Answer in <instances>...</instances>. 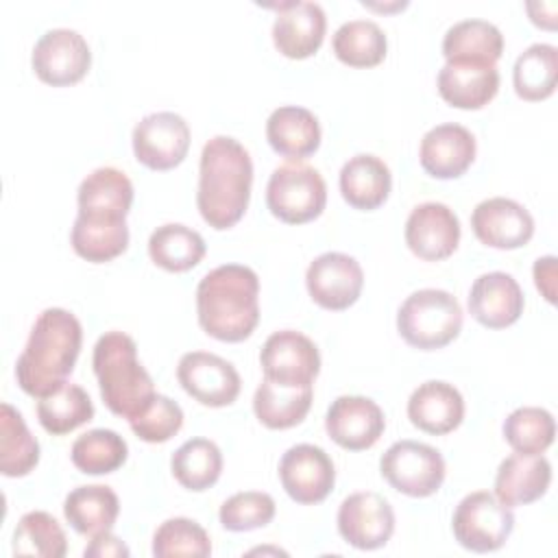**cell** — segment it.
<instances>
[{
    "mask_svg": "<svg viewBox=\"0 0 558 558\" xmlns=\"http://www.w3.org/2000/svg\"><path fill=\"white\" fill-rule=\"evenodd\" d=\"M83 344L78 318L63 307L44 310L15 362L17 386L28 397H46L61 388L74 371Z\"/></svg>",
    "mask_w": 558,
    "mask_h": 558,
    "instance_id": "cell-1",
    "label": "cell"
},
{
    "mask_svg": "<svg viewBox=\"0 0 558 558\" xmlns=\"http://www.w3.org/2000/svg\"><path fill=\"white\" fill-rule=\"evenodd\" d=\"M253 185L248 150L229 135L211 137L201 150L196 207L203 220L216 229H231L244 216Z\"/></svg>",
    "mask_w": 558,
    "mask_h": 558,
    "instance_id": "cell-2",
    "label": "cell"
},
{
    "mask_svg": "<svg viewBox=\"0 0 558 558\" xmlns=\"http://www.w3.org/2000/svg\"><path fill=\"white\" fill-rule=\"evenodd\" d=\"M196 316L203 331L220 342L246 340L259 323V279L253 268L222 264L196 286Z\"/></svg>",
    "mask_w": 558,
    "mask_h": 558,
    "instance_id": "cell-3",
    "label": "cell"
},
{
    "mask_svg": "<svg viewBox=\"0 0 558 558\" xmlns=\"http://www.w3.org/2000/svg\"><path fill=\"white\" fill-rule=\"evenodd\" d=\"M100 397L109 412L133 421L155 399V384L137 360V344L124 331H105L92 355Z\"/></svg>",
    "mask_w": 558,
    "mask_h": 558,
    "instance_id": "cell-4",
    "label": "cell"
},
{
    "mask_svg": "<svg viewBox=\"0 0 558 558\" xmlns=\"http://www.w3.org/2000/svg\"><path fill=\"white\" fill-rule=\"evenodd\" d=\"M462 307L458 299L438 288L412 292L397 312V331L414 349L436 351L458 338Z\"/></svg>",
    "mask_w": 558,
    "mask_h": 558,
    "instance_id": "cell-5",
    "label": "cell"
},
{
    "mask_svg": "<svg viewBox=\"0 0 558 558\" xmlns=\"http://www.w3.org/2000/svg\"><path fill=\"white\" fill-rule=\"evenodd\" d=\"M266 205L286 225L310 222L327 205L325 179L314 166L290 159L272 170L266 185Z\"/></svg>",
    "mask_w": 558,
    "mask_h": 558,
    "instance_id": "cell-6",
    "label": "cell"
},
{
    "mask_svg": "<svg viewBox=\"0 0 558 558\" xmlns=\"http://www.w3.org/2000/svg\"><path fill=\"white\" fill-rule=\"evenodd\" d=\"M514 527V514L493 493L475 490L462 497L451 517L456 541L471 551L486 554L504 547Z\"/></svg>",
    "mask_w": 558,
    "mask_h": 558,
    "instance_id": "cell-7",
    "label": "cell"
},
{
    "mask_svg": "<svg viewBox=\"0 0 558 558\" xmlns=\"http://www.w3.org/2000/svg\"><path fill=\"white\" fill-rule=\"evenodd\" d=\"M381 477L408 497H429L445 482V458L432 445L397 440L379 458Z\"/></svg>",
    "mask_w": 558,
    "mask_h": 558,
    "instance_id": "cell-8",
    "label": "cell"
},
{
    "mask_svg": "<svg viewBox=\"0 0 558 558\" xmlns=\"http://www.w3.org/2000/svg\"><path fill=\"white\" fill-rule=\"evenodd\" d=\"M31 65L37 78L46 85L68 87L87 74L92 65V52L78 31L50 28L33 46Z\"/></svg>",
    "mask_w": 558,
    "mask_h": 558,
    "instance_id": "cell-9",
    "label": "cell"
},
{
    "mask_svg": "<svg viewBox=\"0 0 558 558\" xmlns=\"http://www.w3.org/2000/svg\"><path fill=\"white\" fill-rule=\"evenodd\" d=\"M135 159L150 170L177 168L190 150V126L174 111L144 116L131 135Z\"/></svg>",
    "mask_w": 558,
    "mask_h": 558,
    "instance_id": "cell-10",
    "label": "cell"
},
{
    "mask_svg": "<svg viewBox=\"0 0 558 558\" xmlns=\"http://www.w3.org/2000/svg\"><path fill=\"white\" fill-rule=\"evenodd\" d=\"M264 377L292 388L312 386L320 371V355L316 344L301 331L281 329L266 338L259 351Z\"/></svg>",
    "mask_w": 558,
    "mask_h": 558,
    "instance_id": "cell-11",
    "label": "cell"
},
{
    "mask_svg": "<svg viewBox=\"0 0 558 558\" xmlns=\"http://www.w3.org/2000/svg\"><path fill=\"white\" fill-rule=\"evenodd\" d=\"M177 379L192 399L207 408L231 405L242 388L235 366L207 351L183 353L177 364Z\"/></svg>",
    "mask_w": 558,
    "mask_h": 558,
    "instance_id": "cell-12",
    "label": "cell"
},
{
    "mask_svg": "<svg viewBox=\"0 0 558 558\" xmlns=\"http://www.w3.org/2000/svg\"><path fill=\"white\" fill-rule=\"evenodd\" d=\"M305 286L316 305L340 312L351 307L362 292L364 272L355 257L338 251L318 255L305 272Z\"/></svg>",
    "mask_w": 558,
    "mask_h": 558,
    "instance_id": "cell-13",
    "label": "cell"
},
{
    "mask_svg": "<svg viewBox=\"0 0 558 558\" xmlns=\"http://www.w3.org/2000/svg\"><path fill=\"white\" fill-rule=\"evenodd\" d=\"M279 480L296 504H320L333 490L336 466L325 449L301 442L281 456Z\"/></svg>",
    "mask_w": 558,
    "mask_h": 558,
    "instance_id": "cell-14",
    "label": "cell"
},
{
    "mask_svg": "<svg viewBox=\"0 0 558 558\" xmlns=\"http://www.w3.org/2000/svg\"><path fill=\"white\" fill-rule=\"evenodd\" d=\"M338 532L355 549H379L395 532V510L379 493H353L338 508Z\"/></svg>",
    "mask_w": 558,
    "mask_h": 558,
    "instance_id": "cell-15",
    "label": "cell"
},
{
    "mask_svg": "<svg viewBox=\"0 0 558 558\" xmlns=\"http://www.w3.org/2000/svg\"><path fill=\"white\" fill-rule=\"evenodd\" d=\"M325 429L338 447L347 451H364L381 438L386 418L373 399L342 395L331 401L325 416Z\"/></svg>",
    "mask_w": 558,
    "mask_h": 558,
    "instance_id": "cell-16",
    "label": "cell"
},
{
    "mask_svg": "<svg viewBox=\"0 0 558 558\" xmlns=\"http://www.w3.org/2000/svg\"><path fill=\"white\" fill-rule=\"evenodd\" d=\"M471 227L482 244L501 251L521 248L534 235L532 214L521 203L506 196L477 203L471 214Z\"/></svg>",
    "mask_w": 558,
    "mask_h": 558,
    "instance_id": "cell-17",
    "label": "cell"
},
{
    "mask_svg": "<svg viewBox=\"0 0 558 558\" xmlns=\"http://www.w3.org/2000/svg\"><path fill=\"white\" fill-rule=\"evenodd\" d=\"M460 242V220L445 203H421L405 220L408 248L425 259L440 262L453 255Z\"/></svg>",
    "mask_w": 558,
    "mask_h": 558,
    "instance_id": "cell-18",
    "label": "cell"
},
{
    "mask_svg": "<svg viewBox=\"0 0 558 558\" xmlns=\"http://www.w3.org/2000/svg\"><path fill=\"white\" fill-rule=\"evenodd\" d=\"M523 290L508 272L493 270L480 275L469 292L471 316L488 329H506L523 314Z\"/></svg>",
    "mask_w": 558,
    "mask_h": 558,
    "instance_id": "cell-19",
    "label": "cell"
},
{
    "mask_svg": "<svg viewBox=\"0 0 558 558\" xmlns=\"http://www.w3.org/2000/svg\"><path fill=\"white\" fill-rule=\"evenodd\" d=\"M272 24L275 48L288 59H307L318 52L327 17L318 2H283Z\"/></svg>",
    "mask_w": 558,
    "mask_h": 558,
    "instance_id": "cell-20",
    "label": "cell"
},
{
    "mask_svg": "<svg viewBox=\"0 0 558 558\" xmlns=\"http://www.w3.org/2000/svg\"><path fill=\"white\" fill-rule=\"evenodd\" d=\"M475 137L473 133L456 122L436 124L429 129L418 148V159L423 170L434 179H458L462 177L475 159Z\"/></svg>",
    "mask_w": 558,
    "mask_h": 558,
    "instance_id": "cell-21",
    "label": "cell"
},
{
    "mask_svg": "<svg viewBox=\"0 0 558 558\" xmlns=\"http://www.w3.org/2000/svg\"><path fill=\"white\" fill-rule=\"evenodd\" d=\"M438 94L456 109H482L499 92V70L493 63L445 61L436 78Z\"/></svg>",
    "mask_w": 558,
    "mask_h": 558,
    "instance_id": "cell-22",
    "label": "cell"
},
{
    "mask_svg": "<svg viewBox=\"0 0 558 558\" xmlns=\"http://www.w3.org/2000/svg\"><path fill=\"white\" fill-rule=\"evenodd\" d=\"M133 194V183L122 170L111 166L96 168L78 185L76 216L92 220H126Z\"/></svg>",
    "mask_w": 558,
    "mask_h": 558,
    "instance_id": "cell-23",
    "label": "cell"
},
{
    "mask_svg": "<svg viewBox=\"0 0 558 558\" xmlns=\"http://www.w3.org/2000/svg\"><path fill=\"white\" fill-rule=\"evenodd\" d=\"M408 418L414 427L432 436L453 432L464 418V399L453 384L423 381L408 399Z\"/></svg>",
    "mask_w": 558,
    "mask_h": 558,
    "instance_id": "cell-24",
    "label": "cell"
},
{
    "mask_svg": "<svg viewBox=\"0 0 558 558\" xmlns=\"http://www.w3.org/2000/svg\"><path fill=\"white\" fill-rule=\"evenodd\" d=\"M551 484V464L545 456L512 453L501 460L495 475V497L508 506H525L541 499Z\"/></svg>",
    "mask_w": 558,
    "mask_h": 558,
    "instance_id": "cell-25",
    "label": "cell"
},
{
    "mask_svg": "<svg viewBox=\"0 0 558 558\" xmlns=\"http://www.w3.org/2000/svg\"><path fill=\"white\" fill-rule=\"evenodd\" d=\"M266 140L277 155L288 159H305L320 146L318 118L305 107H277L266 120Z\"/></svg>",
    "mask_w": 558,
    "mask_h": 558,
    "instance_id": "cell-26",
    "label": "cell"
},
{
    "mask_svg": "<svg viewBox=\"0 0 558 558\" xmlns=\"http://www.w3.org/2000/svg\"><path fill=\"white\" fill-rule=\"evenodd\" d=\"M392 174L384 159L375 155H355L340 170V194L353 207L373 211L381 207L390 194Z\"/></svg>",
    "mask_w": 558,
    "mask_h": 558,
    "instance_id": "cell-27",
    "label": "cell"
},
{
    "mask_svg": "<svg viewBox=\"0 0 558 558\" xmlns=\"http://www.w3.org/2000/svg\"><path fill=\"white\" fill-rule=\"evenodd\" d=\"M63 514L74 532L92 538L111 532L120 514V499L113 488L105 484L76 486L63 501Z\"/></svg>",
    "mask_w": 558,
    "mask_h": 558,
    "instance_id": "cell-28",
    "label": "cell"
},
{
    "mask_svg": "<svg viewBox=\"0 0 558 558\" xmlns=\"http://www.w3.org/2000/svg\"><path fill=\"white\" fill-rule=\"evenodd\" d=\"M312 399V386L292 388L264 377L253 395V412L257 421L268 429H290L307 416Z\"/></svg>",
    "mask_w": 558,
    "mask_h": 558,
    "instance_id": "cell-29",
    "label": "cell"
},
{
    "mask_svg": "<svg viewBox=\"0 0 558 558\" xmlns=\"http://www.w3.org/2000/svg\"><path fill=\"white\" fill-rule=\"evenodd\" d=\"M504 54L501 31L486 20H460L447 28L442 37L445 61L493 63Z\"/></svg>",
    "mask_w": 558,
    "mask_h": 558,
    "instance_id": "cell-30",
    "label": "cell"
},
{
    "mask_svg": "<svg viewBox=\"0 0 558 558\" xmlns=\"http://www.w3.org/2000/svg\"><path fill=\"white\" fill-rule=\"evenodd\" d=\"M205 251L207 246L201 233L181 222L161 225L148 238V255L153 264L168 272L192 270L205 257Z\"/></svg>",
    "mask_w": 558,
    "mask_h": 558,
    "instance_id": "cell-31",
    "label": "cell"
},
{
    "mask_svg": "<svg viewBox=\"0 0 558 558\" xmlns=\"http://www.w3.org/2000/svg\"><path fill=\"white\" fill-rule=\"evenodd\" d=\"M39 462V442L11 405H0V471L4 477H24Z\"/></svg>",
    "mask_w": 558,
    "mask_h": 558,
    "instance_id": "cell-32",
    "label": "cell"
},
{
    "mask_svg": "<svg viewBox=\"0 0 558 558\" xmlns=\"http://www.w3.org/2000/svg\"><path fill=\"white\" fill-rule=\"evenodd\" d=\"M558 78V50L551 44H532L512 68V85L519 98L527 102L545 100L554 94Z\"/></svg>",
    "mask_w": 558,
    "mask_h": 558,
    "instance_id": "cell-33",
    "label": "cell"
},
{
    "mask_svg": "<svg viewBox=\"0 0 558 558\" xmlns=\"http://www.w3.org/2000/svg\"><path fill=\"white\" fill-rule=\"evenodd\" d=\"M174 480L194 493L211 488L222 473V453L209 438L185 440L170 458Z\"/></svg>",
    "mask_w": 558,
    "mask_h": 558,
    "instance_id": "cell-34",
    "label": "cell"
},
{
    "mask_svg": "<svg viewBox=\"0 0 558 558\" xmlns=\"http://www.w3.org/2000/svg\"><path fill=\"white\" fill-rule=\"evenodd\" d=\"M74 253L92 264H105L129 246L126 220H92L76 216L70 233Z\"/></svg>",
    "mask_w": 558,
    "mask_h": 558,
    "instance_id": "cell-35",
    "label": "cell"
},
{
    "mask_svg": "<svg viewBox=\"0 0 558 558\" xmlns=\"http://www.w3.org/2000/svg\"><path fill=\"white\" fill-rule=\"evenodd\" d=\"M39 425L52 436H65L94 418V403L78 384H63L37 401Z\"/></svg>",
    "mask_w": 558,
    "mask_h": 558,
    "instance_id": "cell-36",
    "label": "cell"
},
{
    "mask_svg": "<svg viewBox=\"0 0 558 558\" xmlns=\"http://www.w3.org/2000/svg\"><path fill=\"white\" fill-rule=\"evenodd\" d=\"M331 48L344 65L375 68L386 59L388 39L377 22L349 20L333 33Z\"/></svg>",
    "mask_w": 558,
    "mask_h": 558,
    "instance_id": "cell-37",
    "label": "cell"
},
{
    "mask_svg": "<svg viewBox=\"0 0 558 558\" xmlns=\"http://www.w3.org/2000/svg\"><path fill=\"white\" fill-rule=\"evenodd\" d=\"M129 456L126 440L113 429H89L81 434L70 449L72 464L85 475H107L118 471Z\"/></svg>",
    "mask_w": 558,
    "mask_h": 558,
    "instance_id": "cell-38",
    "label": "cell"
},
{
    "mask_svg": "<svg viewBox=\"0 0 558 558\" xmlns=\"http://www.w3.org/2000/svg\"><path fill=\"white\" fill-rule=\"evenodd\" d=\"M68 551V538L59 521L44 512H26L13 530V554L15 556H41L63 558Z\"/></svg>",
    "mask_w": 558,
    "mask_h": 558,
    "instance_id": "cell-39",
    "label": "cell"
},
{
    "mask_svg": "<svg viewBox=\"0 0 558 558\" xmlns=\"http://www.w3.org/2000/svg\"><path fill=\"white\" fill-rule=\"evenodd\" d=\"M504 438L517 453H543L556 436V423L549 410L523 405L512 410L504 421Z\"/></svg>",
    "mask_w": 558,
    "mask_h": 558,
    "instance_id": "cell-40",
    "label": "cell"
},
{
    "mask_svg": "<svg viewBox=\"0 0 558 558\" xmlns=\"http://www.w3.org/2000/svg\"><path fill=\"white\" fill-rule=\"evenodd\" d=\"M153 554L157 558H172V556L205 558L211 554L209 534L187 517L166 519L153 534Z\"/></svg>",
    "mask_w": 558,
    "mask_h": 558,
    "instance_id": "cell-41",
    "label": "cell"
},
{
    "mask_svg": "<svg viewBox=\"0 0 558 558\" xmlns=\"http://www.w3.org/2000/svg\"><path fill=\"white\" fill-rule=\"evenodd\" d=\"M275 499L262 490H244L231 495L218 512L220 525L229 532H251L266 527L275 519Z\"/></svg>",
    "mask_w": 558,
    "mask_h": 558,
    "instance_id": "cell-42",
    "label": "cell"
},
{
    "mask_svg": "<svg viewBox=\"0 0 558 558\" xmlns=\"http://www.w3.org/2000/svg\"><path fill=\"white\" fill-rule=\"evenodd\" d=\"M133 434L144 442H166L183 427V410L166 395H155L150 405L129 421Z\"/></svg>",
    "mask_w": 558,
    "mask_h": 558,
    "instance_id": "cell-43",
    "label": "cell"
},
{
    "mask_svg": "<svg viewBox=\"0 0 558 558\" xmlns=\"http://www.w3.org/2000/svg\"><path fill=\"white\" fill-rule=\"evenodd\" d=\"M83 554H85V558H122V556L126 558L129 547L111 532H102V534L92 536V541Z\"/></svg>",
    "mask_w": 558,
    "mask_h": 558,
    "instance_id": "cell-44",
    "label": "cell"
},
{
    "mask_svg": "<svg viewBox=\"0 0 558 558\" xmlns=\"http://www.w3.org/2000/svg\"><path fill=\"white\" fill-rule=\"evenodd\" d=\"M534 283L547 303L556 301V257L545 255L534 262Z\"/></svg>",
    "mask_w": 558,
    "mask_h": 558,
    "instance_id": "cell-45",
    "label": "cell"
}]
</instances>
